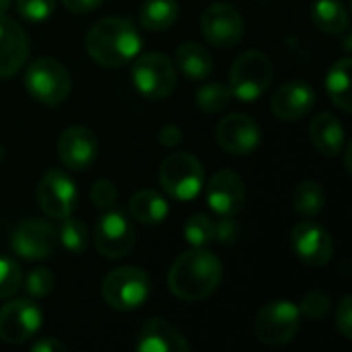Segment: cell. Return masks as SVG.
I'll return each mask as SVG.
<instances>
[{
    "label": "cell",
    "mask_w": 352,
    "mask_h": 352,
    "mask_svg": "<svg viewBox=\"0 0 352 352\" xmlns=\"http://www.w3.org/2000/svg\"><path fill=\"white\" fill-rule=\"evenodd\" d=\"M221 280L223 264L212 252L204 248H194L182 254L167 274L169 291L182 301L206 299L219 289Z\"/></svg>",
    "instance_id": "obj_1"
},
{
    "label": "cell",
    "mask_w": 352,
    "mask_h": 352,
    "mask_svg": "<svg viewBox=\"0 0 352 352\" xmlns=\"http://www.w3.org/2000/svg\"><path fill=\"white\" fill-rule=\"evenodd\" d=\"M85 45L97 64L105 68H120L138 56L142 39L130 19L105 16L89 29Z\"/></svg>",
    "instance_id": "obj_2"
},
{
    "label": "cell",
    "mask_w": 352,
    "mask_h": 352,
    "mask_svg": "<svg viewBox=\"0 0 352 352\" xmlns=\"http://www.w3.org/2000/svg\"><path fill=\"white\" fill-rule=\"evenodd\" d=\"M272 76H274L272 60L264 52L250 50L241 54L231 66V74H229L231 95L241 101H256L268 91Z\"/></svg>",
    "instance_id": "obj_3"
},
{
    "label": "cell",
    "mask_w": 352,
    "mask_h": 352,
    "mask_svg": "<svg viewBox=\"0 0 352 352\" xmlns=\"http://www.w3.org/2000/svg\"><path fill=\"white\" fill-rule=\"evenodd\" d=\"M301 324V311L293 301L278 299L264 305L254 322V332L258 340L266 346H285L289 344Z\"/></svg>",
    "instance_id": "obj_4"
},
{
    "label": "cell",
    "mask_w": 352,
    "mask_h": 352,
    "mask_svg": "<svg viewBox=\"0 0 352 352\" xmlns=\"http://www.w3.org/2000/svg\"><path fill=\"white\" fill-rule=\"evenodd\" d=\"M25 87L43 105H60L70 93V74L54 58H37L25 70Z\"/></svg>",
    "instance_id": "obj_5"
},
{
    "label": "cell",
    "mask_w": 352,
    "mask_h": 352,
    "mask_svg": "<svg viewBox=\"0 0 352 352\" xmlns=\"http://www.w3.org/2000/svg\"><path fill=\"white\" fill-rule=\"evenodd\" d=\"M151 293L148 276L142 268L122 266L103 278L101 295L105 303L118 311H132L140 307Z\"/></svg>",
    "instance_id": "obj_6"
},
{
    "label": "cell",
    "mask_w": 352,
    "mask_h": 352,
    "mask_svg": "<svg viewBox=\"0 0 352 352\" xmlns=\"http://www.w3.org/2000/svg\"><path fill=\"white\" fill-rule=\"evenodd\" d=\"M159 179L175 200H194L204 186V167L194 155L175 153L161 163Z\"/></svg>",
    "instance_id": "obj_7"
},
{
    "label": "cell",
    "mask_w": 352,
    "mask_h": 352,
    "mask_svg": "<svg viewBox=\"0 0 352 352\" xmlns=\"http://www.w3.org/2000/svg\"><path fill=\"white\" fill-rule=\"evenodd\" d=\"M93 243H95L97 252L107 260L126 258L136 243L134 223L128 219V214L124 210L105 208V212L95 223Z\"/></svg>",
    "instance_id": "obj_8"
},
{
    "label": "cell",
    "mask_w": 352,
    "mask_h": 352,
    "mask_svg": "<svg viewBox=\"0 0 352 352\" xmlns=\"http://www.w3.org/2000/svg\"><path fill=\"white\" fill-rule=\"evenodd\" d=\"M132 82L146 99H165L177 82L175 66L161 52L142 54L132 66Z\"/></svg>",
    "instance_id": "obj_9"
},
{
    "label": "cell",
    "mask_w": 352,
    "mask_h": 352,
    "mask_svg": "<svg viewBox=\"0 0 352 352\" xmlns=\"http://www.w3.org/2000/svg\"><path fill=\"white\" fill-rule=\"evenodd\" d=\"M37 202L47 219H66L76 206V184L68 173L50 169L37 184Z\"/></svg>",
    "instance_id": "obj_10"
},
{
    "label": "cell",
    "mask_w": 352,
    "mask_h": 352,
    "mask_svg": "<svg viewBox=\"0 0 352 352\" xmlns=\"http://www.w3.org/2000/svg\"><path fill=\"white\" fill-rule=\"evenodd\" d=\"M41 328V309L31 299H14L0 309V340L23 344Z\"/></svg>",
    "instance_id": "obj_11"
},
{
    "label": "cell",
    "mask_w": 352,
    "mask_h": 352,
    "mask_svg": "<svg viewBox=\"0 0 352 352\" xmlns=\"http://www.w3.org/2000/svg\"><path fill=\"white\" fill-rule=\"evenodd\" d=\"M245 23L229 2H214L202 14V33L217 47H233L241 41Z\"/></svg>",
    "instance_id": "obj_12"
},
{
    "label": "cell",
    "mask_w": 352,
    "mask_h": 352,
    "mask_svg": "<svg viewBox=\"0 0 352 352\" xmlns=\"http://www.w3.org/2000/svg\"><path fill=\"white\" fill-rule=\"evenodd\" d=\"M10 245L12 252L23 260H45L58 248V231L45 221L29 219L14 229Z\"/></svg>",
    "instance_id": "obj_13"
},
{
    "label": "cell",
    "mask_w": 352,
    "mask_h": 352,
    "mask_svg": "<svg viewBox=\"0 0 352 352\" xmlns=\"http://www.w3.org/2000/svg\"><path fill=\"white\" fill-rule=\"evenodd\" d=\"M217 142L223 151L235 157L254 153L260 144V126L245 113H231L217 126Z\"/></svg>",
    "instance_id": "obj_14"
},
{
    "label": "cell",
    "mask_w": 352,
    "mask_h": 352,
    "mask_svg": "<svg viewBox=\"0 0 352 352\" xmlns=\"http://www.w3.org/2000/svg\"><path fill=\"white\" fill-rule=\"evenodd\" d=\"M295 254L309 266H326L334 254L332 235L314 221H301L291 231Z\"/></svg>",
    "instance_id": "obj_15"
},
{
    "label": "cell",
    "mask_w": 352,
    "mask_h": 352,
    "mask_svg": "<svg viewBox=\"0 0 352 352\" xmlns=\"http://www.w3.org/2000/svg\"><path fill=\"white\" fill-rule=\"evenodd\" d=\"M206 202L219 217H235L245 204V184L233 169L217 171L206 186Z\"/></svg>",
    "instance_id": "obj_16"
},
{
    "label": "cell",
    "mask_w": 352,
    "mask_h": 352,
    "mask_svg": "<svg viewBox=\"0 0 352 352\" xmlns=\"http://www.w3.org/2000/svg\"><path fill=\"white\" fill-rule=\"evenodd\" d=\"M97 138L85 126H70L58 138V157L70 171H85L97 159Z\"/></svg>",
    "instance_id": "obj_17"
},
{
    "label": "cell",
    "mask_w": 352,
    "mask_h": 352,
    "mask_svg": "<svg viewBox=\"0 0 352 352\" xmlns=\"http://www.w3.org/2000/svg\"><path fill=\"white\" fill-rule=\"evenodd\" d=\"M29 56V39L23 27L0 14V78L14 76Z\"/></svg>",
    "instance_id": "obj_18"
},
{
    "label": "cell",
    "mask_w": 352,
    "mask_h": 352,
    "mask_svg": "<svg viewBox=\"0 0 352 352\" xmlns=\"http://www.w3.org/2000/svg\"><path fill=\"white\" fill-rule=\"evenodd\" d=\"M138 352H188L190 344L184 334L163 318H153L144 322L136 338Z\"/></svg>",
    "instance_id": "obj_19"
},
{
    "label": "cell",
    "mask_w": 352,
    "mask_h": 352,
    "mask_svg": "<svg viewBox=\"0 0 352 352\" xmlns=\"http://www.w3.org/2000/svg\"><path fill=\"white\" fill-rule=\"evenodd\" d=\"M314 103H316V93L311 89V85L293 80L274 91L270 109L276 118L295 122V120H301L303 116H307L311 111Z\"/></svg>",
    "instance_id": "obj_20"
},
{
    "label": "cell",
    "mask_w": 352,
    "mask_h": 352,
    "mask_svg": "<svg viewBox=\"0 0 352 352\" xmlns=\"http://www.w3.org/2000/svg\"><path fill=\"white\" fill-rule=\"evenodd\" d=\"M309 136L316 148L324 157H338L344 144V128L342 124L328 111L318 113L309 126Z\"/></svg>",
    "instance_id": "obj_21"
},
{
    "label": "cell",
    "mask_w": 352,
    "mask_h": 352,
    "mask_svg": "<svg viewBox=\"0 0 352 352\" xmlns=\"http://www.w3.org/2000/svg\"><path fill=\"white\" fill-rule=\"evenodd\" d=\"M175 62H177V68L188 78H194V80H202V78L210 76V72L214 68V62H212L210 52L204 45L194 43V41L182 43L177 47Z\"/></svg>",
    "instance_id": "obj_22"
},
{
    "label": "cell",
    "mask_w": 352,
    "mask_h": 352,
    "mask_svg": "<svg viewBox=\"0 0 352 352\" xmlns=\"http://www.w3.org/2000/svg\"><path fill=\"white\" fill-rule=\"evenodd\" d=\"M169 212L167 200L155 190H140L130 198V214L140 225H159Z\"/></svg>",
    "instance_id": "obj_23"
},
{
    "label": "cell",
    "mask_w": 352,
    "mask_h": 352,
    "mask_svg": "<svg viewBox=\"0 0 352 352\" xmlns=\"http://www.w3.org/2000/svg\"><path fill=\"white\" fill-rule=\"evenodd\" d=\"M311 21L324 33L338 35L349 29V10L340 0H316Z\"/></svg>",
    "instance_id": "obj_24"
},
{
    "label": "cell",
    "mask_w": 352,
    "mask_h": 352,
    "mask_svg": "<svg viewBox=\"0 0 352 352\" xmlns=\"http://www.w3.org/2000/svg\"><path fill=\"white\" fill-rule=\"evenodd\" d=\"M351 72H352V60L346 56L342 60H338L328 76H326V89L330 99L346 113L352 111V95H351Z\"/></svg>",
    "instance_id": "obj_25"
},
{
    "label": "cell",
    "mask_w": 352,
    "mask_h": 352,
    "mask_svg": "<svg viewBox=\"0 0 352 352\" xmlns=\"http://www.w3.org/2000/svg\"><path fill=\"white\" fill-rule=\"evenodd\" d=\"M179 6L175 0H146L140 8V25L148 31H165L175 25Z\"/></svg>",
    "instance_id": "obj_26"
},
{
    "label": "cell",
    "mask_w": 352,
    "mask_h": 352,
    "mask_svg": "<svg viewBox=\"0 0 352 352\" xmlns=\"http://www.w3.org/2000/svg\"><path fill=\"white\" fill-rule=\"evenodd\" d=\"M326 204L324 188L318 182H301L293 192V208L301 217H316Z\"/></svg>",
    "instance_id": "obj_27"
},
{
    "label": "cell",
    "mask_w": 352,
    "mask_h": 352,
    "mask_svg": "<svg viewBox=\"0 0 352 352\" xmlns=\"http://www.w3.org/2000/svg\"><path fill=\"white\" fill-rule=\"evenodd\" d=\"M58 243L70 254H82L89 245V231L82 225V221L74 219L72 214L66 219H60L58 225Z\"/></svg>",
    "instance_id": "obj_28"
},
{
    "label": "cell",
    "mask_w": 352,
    "mask_h": 352,
    "mask_svg": "<svg viewBox=\"0 0 352 352\" xmlns=\"http://www.w3.org/2000/svg\"><path fill=\"white\" fill-rule=\"evenodd\" d=\"M214 229L217 223L208 214H192L186 221L184 237L192 248H206L214 241Z\"/></svg>",
    "instance_id": "obj_29"
},
{
    "label": "cell",
    "mask_w": 352,
    "mask_h": 352,
    "mask_svg": "<svg viewBox=\"0 0 352 352\" xmlns=\"http://www.w3.org/2000/svg\"><path fill=\"white\" fill-rule=\"evenodd\" d=\"M231 99H233L231 89L227 85H221V82H208L196 93V103L206 113L223 111L225 107H229Z\"/></svg>",
    "instance_id": "obj_30"
},
{
    "label": "cell",
    "mask_w": 352,
    "mask_h": 352,
    "mask_svg": "<svg viewBox=\"0 0 352 352\" xmlns=\"http://www.w3.org/2000/svg\"><path fill=\"white\" fill-rule=\"evenodd\" d=\"M23 285V272H21V266L6 258V256H0V299H8L12 297Z\"/></svg>",
    "instance_id": "obj_31"
},
{
    "label": "cell",
    "mask_w": 352,
    "mask_h": 352,
    "mask_svg": "<svg viewBox=\"0 0 352 352\" xmlns=\"http://www.w3.org/2000/svg\"><path fill=\"white\" fill-rule=\"evenodd\" d=\"M54 287H56V278H54L52 270H47V268H33L25 278V291L33 299L47 297L54 291Z\"/></svg>",
    "instance_id": "obj_32"
},
{
    "label": "cell",
    "mask_w": 352,
    "mask_h": 352,
    "mask_svg": "<svg viewBox=\"0 0 352 352\" xmlns=\"http://www.w3.org/2000/svg\"><path fill=\"white\" fill-rule=\"evenodd\" d=\"M330 297L324 293V291H309L303 299H301V305H299V311L311 320V322H320L328 316L330 311Z\"/></svg>",
    "instance_id": "obj_33"
},
{
    "label": "cell",
    "mask_w": 352,
    "mask_h": 352,
    "mask_svg": "<svg viewBox=\"0 0 352 352\" xmlns=\"http://www.w3.org/2000/svg\"><path fill=\"white\" fill-rule=\"evenodd\" d=\"M56 10V0H16V12L29 23H43Z\"/></svg>",
    "instance_id": "obj_34"
},
{
    "label": "cell",
    "mask_w": 352,
    "mask_h": 352,
    "mask_svg": "<svg viewBox=\"0 0 352 352\" xmlns=\"http://www.w3.org/2000/svg\"><path fill=\"white\" fill-rule=\"evenodd\" d=\"M91 200L97 208H111L118 200V190L109 179H97L91 188Z\"/></svg>",
    "instance_id": "obj_35"
},
{
    "label": "cell",
    "mask_w": 352,
    "mask_h": 352,
    "mask_svg": "<svg viewBox=\"0 0 352 352\" xmlns=\"http://www.w3.org/2000/svg\"><path fill=\"white\" fill-rule=\"evenodd\" d=\"M241 235V227L239 223L235 221V217H221V221L217 223V229H214V241L219 243H235Z\"/></svg>",
    "instance_id": "obj_36"
},
{
    "label": "cell",
    "mask_w": 352,
    "mask_h": 352,
    "mask_svg": "<svg viewBox=\"0 0 352 352\" xmlns=\"http://www.w3.org/2000/svg\"><path fill=\"white\" fill-rule=\"evenodd\" d=\"M336 328L340 330V334L351 340L352 338V297L346 295L342 297L338 309H336Z\"/></svg>",
    "instance_id": "obj_37"
},
{
    "label": "cell",
    "mask_w": 352,
    "mask_h": 352,
    "mask_svg": "<svg viewBox=\"0 0 352 352\" xmlns=\"http://www.w3.org/2000/svg\"><path fill=\"white\" fill-rule=\"evenodd\" d=\"M159 140H161L163 146H175V144L182 142V130H179L175 124H167V126L161 128Z\"/></svg>",
    "instance_id": "obj_38"
},
{
    "label": "cell",
    "mask_w": 352,
    "mask_h": 352,
    "mask_svg": "<svg viewBox=\"0 0 352 352\" xmlns=\"http://www.w3.org/2000/svg\"><path fill=\"white\" fill-rule=\"evenodd\" d=\"M103 0H62V4L72 12H91L95 10Z\"/></svg>",
    "instance_id": "obj_39"
},
{
    "label": "cell",
    "mask_w": 352,
    "mask_h": 352,
    "mask_svg": "<svg viewBox=\"0 0 352 352\" xmlns=\"http://www.w3.org/2000/svg\"><path fill=\"white\" fill-rule=\"evenodd\" d=\"M64 351H66V346H64L60 340L50 338V336H45V338H41V340H37V342L33 344V352H64Z\"/></svg>",
    "instance_id": "obj_40"
},
{
    "label": "cell",
    "mask_w": 352,
    "mask_h": 352,
    "mask_svg": "<svg viewBox=\"0 0 352 352\" xmlns=\"http://www.w3.org/2000/svg\"><path fill=\"white\" fill-rule=\"evenodd\" d=\"M10 4H12V0H0V14H6Z\"/></svg>",
    "instance_id": "obj_41"
}]
</instances>
